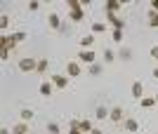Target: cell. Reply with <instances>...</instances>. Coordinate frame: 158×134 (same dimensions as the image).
<instances>
[{
    "instance_id": "6da1fadb",
    "label": "cell",
    "mask_w": 158,
    "mask_h": 134,
    "mask_svg": "<svg viewBox=\"0 0 158 134\" xmlns=\"http://www.w3.org/2000/svg\"><path fill=\"white\" fill-rule=\"evenodd\" d=\"M38 68V59H31V57H24V59H19V71H24V73H31V71H35Z\"/></svg>"
},
{
    "instance_id": "7a4b0ae2",
    "label": "cell",
    "mask_w": 158,
    "mask_h": 134,
    "mask_svg": "<svg viewBox=\"0 0 158 134\" xmlns=\"http://www.w3.org/2000/svg\"><path fill=\"white\" fill-rule=\"evenodd\" d=\"M47 24H50V28H54V31H61V28H64V24H61V19H59V14H57V12L47 14Z\"/></svg>"
},
{
    "instance_id": "3957f363",
    "label": "cell",
    "mask_w": 158,
    "mask_h": 134,
    "mask_svg": "<svg viewBox=\"0 0 158 134\" xmlns=\"http://www.w3.org/2000/svg\"><path fill=\"white\" fill-rule=\"evenodd\" d=\"M123 115H125V113H123V108H120V106H113L111 113H109V120H111V122H123V120H125Z\"/></svg>"
},
{
    "instance_id": "277c9868",
    "label": "cell",
    "mask_w": 158,
    "mask_h": 134,
    "mask_svg": "<svg viewBox=\"0 0 158 134\" xmlns=\"http://www.w3.org/2000/svg\"><path fill=\"white\" fill-rule=\"evenodd\" d=\"M80 71H83V68H80V64H78V61H69V64H66V73L71 75V78H78V75H80Z\"/></svg>"
},
{
    "instance_id": "5b68a950",
    "label": "cell",
    "mask_w": 158,
    "mask_h": 134,
    "mask_svg": "<svg viewBox=\"0 0 158 134\" xmlns=\"http://www.w3.org/2000/svg\"><path fill=\"white\" fill-rule=\"evenodd\" d=\"M106 17H109V21L113 24L116 31H125V21L120 19V17H116V14H111V12H106Z\"/></svg>"
},
{
    "instance_id": "8992f818",
    "label": "cell",
    "mask_w": 158,
    "mask_h": 134,
    "mask_svg": "<svg viewBox=\"0 0 158 134\" xmlns=\"http://www.w3.org/2000/svg\"><path fill=\"white\" fill-rule=\"evenodd\" d=\"M123 127H125V132H137L139 129V122L135 120V118H125V120H123Z\"/></svg>"
},
{
    "instance_id": "52a82bcc",
    "label": "cell",
    "mask_w": 158,
    "mask_h": 134,
    "mask_svg": "<svg viewBox=\"0 0 158 134\" xmlns=\"http://www.w3.org/2000/svg\"><path fill=\"white\" fill-rule=\"evenodd\" d=\"M52 89H54L52 80H43L40 82V94H43V97H52Z\"/></svg>"
},
{
    "instance_id": "ba28073f",
    "label": "cell",
    "mask_w": 158,
    "mask_h": 134,
    "mask_svg": "<svg viewBox=\"0 0 158 134\" xmlns=\"http://www.w3.org/2000/svg\"><path fill=\"white\" fill-rule=\"evenodd\" d=\"M78 59H80V61H85V64H90V66H92L97 57H94V52H90V49H83V52L78 54Z\"/></svg>"
},
{
    "instance_id": "9c48e42d",
    "label": "cell",
    "mask_w": 158,
    "mask_h": 134,
    "mask_svg": "<svg viewBox=\"0 0 158 134\" xmlns=\"http://www.w3.org/2000/svg\"><path fill=\"white\" fill-rule=\"evenodd\" d=\"M120 7H123V2H120V0H109V2L104 5V10H106V12H111V14H116Z\"/></svg>"
},
{
    "instance_id": "30bf717a",
    "label": "cell",
    "mask_w": 158,
    "mask_h": 134,
    "mask_svg": "<svg viewBox=\"0 0 158 134\" xmlns=\"http://www.w3.org/2000/svg\"><path fill=\"white\" fill-rule=\"evenodd\" d=\"M50 80H52V85H54V87H59V89H64L66 85H69V78H64V75H52Z\"/></svg>"
},
{
    "instance_id": "8fae6325",
    "label": "cell",
    "mask_w": 158,
    "mask_h": 134,
    "mask_svg": "<svg viewBox=\"0 0 158 134\" xmlns=\"http://www.w3.org/2000/svg\"><path fill=\"white\" fill-rule=\"evenodd\" d=\"M78 129H80L83 134H90L94 127H92V122L87 120V118H83V120H78Z\"/></svg>"
},
{
    "instance_id": "7c38bea8",
    "label": "cell",
    "mask_w": 158,
    "mask_h": 134,
    "mask_svg": "<svg viewBox=\"0 0 158 134\" xmlns=\"http://www.w3.org/2000/svg\"><path fill=\"white\" fill-rule=\"evenodd\" d=\"M132 97H135V99H142V97H144V85H142V82H132Z\"/></svg>"
},
{
    "instance_id": "4fadbf2b",
    "label": "cell",
    "mask_w": 158,
    "mask_h": 134,
    "mask_svg": "<svg viewBox=\"0 0 158 134\" xmlns=\"http://www.w3.org/2000/svg\"><path fill=\"white\" fill-rule=\"evenodd\" d=\"M69 19L76 21V24H78V21H83V19H85V10H73V12L69 14Z\"/></svg>"
},
{
    "instance_id": "5bb4252c",
    "label": "cell",
    "mask_w": 158,
    "mask_h": 134,
    "mask_svg": "<svg viewBox=\"0 0 158 134\" xmlns=\"http://www.w3.org/2000/svg\"><path fill=\"white\" fill-rule=\"evenodd\" d=\"M12 134H28V122H19V125H14Z\"/></svg>"
},
{
    "instance_id": "9a60e30c",
    "label": "cell",
    "mask_w": 158,
    "mask_h": 134,
    "mask_svg": "<svg viewBox=\"0 0 158 134\" xmlns=\"http://www.w3.org/2000/svg\"><path fill=\"white\" fill-rule=\"evenodd\" d=\"M139 104H142V108H151L153 104H156V97H142Z\"/></svg>"
},
{
    "instance_id": "2e32d148",
    "label": "cell",
    "mask_w": 158,
    "mask_h": 134,
    "mask_svg": "<svg viewBox=\"0 0 158 134\" xmlns=\"http://www.w3.org/2000/svg\"><path fill=\"white\" fill-rule=\"evenodd\" d=\"M19 118H21V122H31L33 120V111L31 108H24V111L19 113Z\"/></svg>"
},
{
    "instance_id": "e0dca14e",
    "label": "cell",
    "mask_w": 158,
    "mask_h": 134,
    "mask_svg": "<svg viewBox=\"0 0 158 134\" xmlns=\"http://www.w3.org/2000/svg\"><path fill=\"white\" fill-rule=\"evenodd\" d=\"M149 26L158 28V12H153V10H149Z\"/></svg>"
},
{
    "instance_id": "ac0fdd59",
    "label": "cell",
    "mask_w": 158,
    "mask_h": 134,
    "mask_svg": "<svg viewBox=\"0 0 158 134\" xmlns=\"http://www.w3.org/2000/svg\"><path fill=\"white\" fill-rule=\"evenodd\" d=\"M109 113H111V111H109L106 106H99V108H97V120H106V118H109Z\"/></svg>"
},
{
    "instance_id": "d6986e66",
    "label": "cell",
    "mask_w": 158,
    "mask_h": 134,
    "mask_svg": "<svg viewBox=\"0 0 158 134\" xmlns=\"http://www.w3.org/2000/svg\"><path fill=\"white\" fill-rule=\"evenodd\" d=\"M47 66H50L47 59H38V68H35V71H38V73H47Z\"/></svg>"
},
{
    "instance_id": "ffe728a7",
    "label": "cell",
    "mask_w": 158,
    "mask_h": 134,
    "mask_svg": "<svg viewBox=\"0 0 158 134\" xmlns=\"http://www.w3.org/2000/svg\"><path fill=\"white\" fill-rule=\"evenodd\" d=\"M14 45H17V42H14L12 38H7V35H5V38H2V45H0V47H5V49H14Z\"/></svg>"
},
{
    "instance_id": "44dd1931",
    "label": "cell",
    "mask_w": 158,
    "mask_h": 134,
    "mask_svg": "<svg viewBox=\"0 0 158 134\" xmlns=\"http://www.w3.org/2000/svg\"><path fill=\"white\" fill-rule=\"evenodd\" d=\"M66 5H69V10H83V2H80V0H69V2H66Z\"/></svg>"
},
{
    "instance_id": "7402d4cb",
    "label": "cell",
    "mask_w": 158,
    "mask_h": 134,
    "mask_svg": "<svg viewBox=\"0 0 158 134\" xmlns=\"http://www.w3.org/2000/svg\"><path fill=\"white\" fill-rule=\"evenodd\" d=\"M92 31H94V33H104V31H106V24H102V21H94V24H92Z\"/></svg>"
},
{
    "instance_id": "603a6c76",
    "label": "cell",
    "mask_w": 158,
    "mask_h": 134,
    "mask_svg": "<svg viewBox=\"0 0 158 134\" xmlns=\"http://www.w3.org/2000/svg\"><path fill=\"white\" fill-rule=\"evenodd\" d=\"M92 42H94L92 35H85V38H80V47H83V49H85V47H90Z\"/></svg>"
},
{
    "instance_id": "cb8c5ba5",
    "label": "cell",
    "mask_w": 158,
    "mask_h": 134,
    "mask_svg": "<svg viewBox=\"0 0 158 134\" xmlns=\"http://www.w3.org/2000/svg\"><path fill=\"white\" fill-rule=\"evenodd\" d=\"M47 132H50V134H59L61 129H59V125H57V122H47Z\"/></svg>"
},
{
    "instance_id": "d4e9b609",
    "label": "cell",
    "mask_w": 158,
    "mask_h": 134,
    "mask_svg": "<svg viewBox=\"0 0 158 134\" xmlns=\"http://www.w3.org/2000/svg\"><path fill=\"white\" fill-rule=\"evenodd\" d=\"M10 38H12L14 42H21V40H26V33H24V31H19V33H12Z\"/></svg>"
},
{
    "instance_id": "484cf974",
    "label": "cell",
    "mask_w": 158,
    "mask_h": 134,
    "mask_svg": "<svg viewBox=\"0 0 158 134\" xmlns=\"http://www.w3.org/2000/svg\"><path fill=\"white\" fill-rule=\"evenodd\" d=\"M7 26H10V17H7V14H2V17H0V28H2V31H7Z\"/></svg>"
},
{
    "instance_id": "4316f807",
    "label": "cell",
    "mask_w": 158,
    "mask_h": 134,
    "mask_svg": "<svg viewBox=\"0 0 158 134\" xmlns=\"http://www.w3.org/2000/svg\"><path fill=\"white\" fill-rule=\"evenodd\" d=\"M102 71H104V68L99 66V64H92V66H90V73H92V75H99Z\"/></svg>"
},
{
    "instance_id": "83f0119b",
    "label": "cell",
    "mask_w": 158,
    "mask_h": 134,
    "mask_svg": "<svg viewBox=\"0 0 158 134\" xmlns=\"http://www.w3.org/2000/svg\"><path fill=\"white\" fill-rule=\"evenodd\" d=\"M104 61H106V64H111V61H113V52H111V49H104Z\"/></svg>"
},
{
    "instance_id": "f1b7e54d",
    "label": "cell",
    "mask_w": 158,
    "mask_h": 134,
    "mask_svg": "<svg viewBox=\"0 0 158 134\" xmlns=\"http://www.w3.org/2000/svg\"><path fill=\"white\" fill-rule=\"evenodd\" d=\"M28 10H31V12H38V10H40V2H38V0L28 2Z\"/></svg>"
},
{
    "instance_id": "f546056e",
    "label": "cell",
    "mask_w": 158,
    "mask_h": 134,
    "mask_svg": "<svg viewBox=\"0 0 158 134\" xmlns=\"http://www.w3.org/2000/svg\"><path fill=\"white\" fill-rule=\"evenodd\" d=\"M113 40H116V42H123V31H116V28H113Z\"/></svg>"
},
{
    "instance_id": "4dcf8cb0",
    "label": "cell",
    "mask_w": 158,
    "mask_h": 134,
    "mask_svg": "<svg viewBox=\"0 0 158 134\" xmlns=\"http://www.w3.org/2000/svg\"><path fill=\"white\" fill-rule=\"evenodd\" d=\"M0 57H2V61L10 59V49H5V47H0Z\"/></svg>"
},
{
    "instance_id": "1f68e13d",
    "label": "cell",
    "mask_w": 158,
    "mask_h": 134,
    "mask_svg": "<svg viewBox=\"0 0 158 134\" xmlns=\"http://www.w3.org/2000/svg\"><path fill=\"white\" fill-rule=\"evenodd\" d=\"M120 59H130V49H127V47H123V52H120Z\"/></svg>"
},
{
    "instance_id": "d6a6232c",
    "label": "cell",
    "mask_w": 158,
    "mask_h": 134,
    "mask_svg": "<svg viewBox=\"0 0 158 134\" xmlns=\"http://www.w3.org/2000/svg\"><path fill=\"white\" fill-rule=\"evenodd\" d=\"M151 57H153V59H158V45L151 47Z\"/></svg>"
},
{
    "instance_id": "836d02e7",
    "label": "cell",
    "mask_w": 158,
    "mask_h": 134,
    "mask_svg": "<svg viewBox=\"0 0 158 134\" xmlns=\"http://www.w3.org/2000/svg\"><path fill=\"white\" fill-rule=\"evenodd\" d=\"M69 134H83V132H80L78 127H69Z\"/></svg>"
},
{
    "instance_id": "e575fe53",
    "label": "cell",
    "mask_w": 158,
    "mask_h": 134,
    "mask_svg": "<svg viewBox=\"0 0 158 134\" xmlns=\"http://www.w3.org/2000/svg\"><path fill=\"white\" fill-rule=\"evenodd\" d=\"M151 10H153V12H158V0H151Z\"/></svg>"
},
{
    "instance_id": "d590c367",
    "label": "cell",
    "mask_w": 158,
    "mask_h": 134,
    "mask_svg": "<svg viewBox=\"0 0 158 134\" xmlns=\"http://www.w3.org/2000/svg\"><path fill=\"white\" fill-rule=\"evenodd\" d=\"M90 134H104V132H102V129H97V127H94V129H92V132H90Z\"/></svg>"
},
{
    "instance_id": "8d00e7d4",
    "label": "cell",
    "mask_w": 158,
    "mask_h": 134,
    "mask_svg": "<svg viewBox=\"0 0 158 134\" xmlns=\"http://www.w3.org/2000/svg\"><path fill=\"white\" fill-rule=\"evenodd\" d=\"M0 134H10V132H7V127H2V129H0Z\"/></svg>"
},
{
    "instance_id": "74e56055",
    "label": "cell",
    "mask_w": 158,
    "mask_h": 134,
    "mask_svg": "<svg viewBox=\"0 0 158 134\" xmlns=\"http://www.w3.org/2000/svg\"><path fill=\"white\" fill-rule=\"evenodd\" d=\"M153 78H158V68H153Z\"/></svg>"
},
{
    "instance_id": "f35d334b",
    "label": "cell",
    "mask_w": 158,
    "mask_h": 134,
    "mask_svg": "<svg viewBox=\"0 0 158 134\" xmlns=\"http://www.w3.org/2000/svg\"><path fill=\"white\" fill-rule=\"evenodd\" d=\"M156 104H158V94H156Z\"/></svg>"
}]
</instances>
